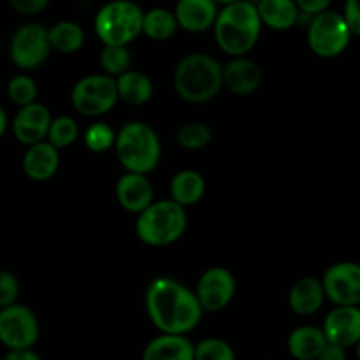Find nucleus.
Segmentation results:
<instances>
[{
  "label": "nucleus",
  "instance_id": "1",
  "mask_svg": "<svg viewBox=\"0 0 360 360\" xmlns=\"http://www.w3.org/2000/svg\"><path fill=\"white\" fill-rule=\"evenodd\" d=\"M144 302L151 323L162 334H188L199 326L204 313L195 292L167 276L151 281Z\"/></svg>",
  "mask_w": 360,
  "mask_h": 360
},
{
  "label": "nucleus",
  "instance_id": "2",
  "mask_svg": "<svg viewBox=\"0 0 360 360\" xmlns=\"http://www.w3.org/2000/svg\"><path fill=\"white\" fill-rule=\"evenodd\" d=\"M262 27L257 4L241 0L224 6L214 21L213 32L221 51L229 56H245L259 42Z\"/></svg>",
  "mask_w": 360,
  "mask_h": 360
},
{
  "label": "nucleus",
  "instance_id": "3",
  "mask_svg": "<svg viewBox=\"0 0 360 360\" xmlns=\"http://www.w3.org/2000/svg\"><path fill=\"white\" fill-rule=\"evenodd\" d=\"M172 84L183 101L204 104L224 88V65L207 53H190L176 65Z\"/></svg>",
  "mask_w": 360,
  "mask_h": 360
},
{
  "label": "nucleus",
  "instance_id": "4",
  "mask_svg": "<svg viewBox=\"0 0 360 360\" xmlns=\"http://www.w3.org/2000/svg\"><path fill=\"white\" fill-rule=\"evenodd\" d=\"M115 151L125 171L150 174L160 162L162 144L153 127L144 122H129L118 130Z\"/></svg>",
  "mask_w": 360,
  "mask_h": 360
},
{
  "label": "nucleus",
  "instance_id": "5",
  "mask_svg": "<svg viewBox=\"0 0 360 360\" xmlns=\"http://www.w3.org/2000/svg\"><path fill=\"white\" fill-rule=\"evenodd\" d=\"M188 224L185 206L172 199L153 200L143 213L137 214L136 234L144 245L169 246L183 238Z\"/></svg>",
  "mask_w": 360,
  "mask_h": 360
},
{
  "label": "nucleus",
  "instance_id": "6",
  "mask_svg": "<svg viewBox=\"0 0 360 360\" xmlns=\"http://www.w3.org/2000/svg\"><path fill=\"white\" fill-rule=\"evenodd\" d=\"M144 13L134 0H111L95 14V34L105 46H129L143 34Z\"/></svg>",
  "mask_w": 360,
  "mask_h": 360
},
{
  "label": "nucleus",
  "instance_id": "7",
  "mask_svg": "<svg viewBox=\"0 0 360 360\" xmlns=\"http://www.w3.org/2000/svg\"><path fill=\"white\" fill-rule=\"evenodd\" d=\"M118 84L116 77L109 74H88L76 81L70 91L72 108L88 118L108 115L118 104Z\"/></svg>",
  "mask_w": 360,
  "mask_h": 360
},
{
  "label": "nucleus",
  "instance_id": "8",
  "mask_svg": "<svg viewBox=\"0 0 360 360\" xmlns=\"http://www.w3.org/2000/svg\"><path fill=\"white\" fill-rule=\"evenodd\" d=\"M350 41L352 32L341 13L327 9L309 21L308 44L320 58H336L345 53Z\"/></svg>",
  "mask_w": 360,
  "mask_h": 360
},
{
  "label": "nucleus",
  "instance_id": "9",
  "mask_svg": "<svg viewBox=\"0 0 360 360\" xmlns=\"http://www.w3.org/2000/svg\"><path fill=\"white\" fill-rule=\"evenodd\" d=\"M49 32L41 23H25L13 34L9 42L11 62L21 70H34L46 62L51 51Z\"/></svg>",
  "mask_w": 360,
  "mask_h": 360
},
{
  "label": "nucleus",
  "instance_id": "10",
  "mask_svg": "<svg viewBox=\"0 0 360 360\" xmlns=\"http://www.w3.org/2000/svg\"><path fill=\"white\" fill-rule=\"evenodd\" d=\"M41 326L37 315L28 306L14 304L0 308V343L7 350L34 348L37 343Z\"/></svg>",
  "mask_w": 360,
  "mask_h": 360
},
{
  "label": "nucleus",
  "instance_id": "11",
  "mask_svg": "<svg viewBox=\"0 0 360 360\" xmlns=\"http://www.w3.org/2000/svg\"><path fill=\"white\" fill-rule=\"evenodd\" d=\"M195 294L204 311H221L231 304L236 295L234 274L225 267H211L204 271L197 281Z\"/></svg>",
  "mask_w": 360,
  "mask_h": 360
},
{
  "label": "nucleus",
  "instance_id": "12",
  "mask_svg": "<svg viewBox=\"0 0 360 360\" xmlns=\"http://www.w3.org/2000/svg\"><path fill=\"white\" fill-rule=\"evenodd\" d=\"M326 295L336 306L360 304V264L338 262L322 278Z\"/></svg>",
  "mask_w": 360,
  "mask_h": 360
},
{
  "label": "nucleus",
  "instance_id": "13",
  "mask_svg": "<svg viewBox=\"0 0 360 360\" xmlns=\"http://www.w3.org/2000/svg\"><path fill=\"white\" fill-rule=\"evenodd\" d=\"M53 116L44 104L32 102L23 105L16 112L13 120V134L21 144L41 143L48 139L49 127H51Z\"/></svg>",
  "mask_w": 360,
  "mask_h": 360
},
{
  "label": "nucleus",
  "instance_id": "14",
  "mask_svg": "<svg viewBox=\"0 0 360 360\" xmlns=\"http://www.w3.org/2000/svg\"><path fill=\"white\" fill-rule=\"evenodd\" d=\"M323 333L329 343L338 347H357L360 341L359 306H336L323 320Z\"/></svg>",
  "mask_w": 360,
  "mask_h": 360
},
{
  "label": "nucleus",
  "instance_id": "15",
  "mask_svg": "<svg viewBox=\"0 0 360 360\" xmlns=\"http://www.w3.org/2000/svg\"><path fill=\"white\" fill-rule=\"evenodd\" d=\"M155 188L148 174L127 171L116 183V199L125 211L139 214L153 204Z\"/></svg>",
  "mask_w": 360,
  "mask_h": 360
},
{
  "label": "nucleus",
  "instance_id": "16",
  "mask_svg": "<svg viewBox=\"0 0 360 360\" xmlns=\"http://www.w3.org/2000/svg\"><path fill=\"white\" fill-rule=\"evenodd\" d=\"M264 79L259 63L246 56H232L224 65V86L234 95H252Z\"/></svg>",
  "mask_w": 360,
  "mask_h": 360
},
{
  "label": "nucleus",
  "instance_id": "17",
  "mask_svg": "<svg viewBox=\"0 0 360 360\" xmlns=\"http://www.w3.org/2000/svg\"><path fill=\"white\" fill-rule=\"evenodd\" d=\"M23 172L35 183L49 181L60 167V151L49 141L30 144L23 155Z\"/></svg>",
  "mask_w": 360,
  "mask_h": 360
},
{
  "label": "nucleus",
  "instance_id": "18",
  "mask_svg": "<svg viewBox=\"0 0 360 360\" xmlns=\"http://www.w3.org/2000/svg\"><path fill=\"white\" fill-rule=\"evenodd\" d=\"M218 13L220 9L214 0H178L174 7L179 28L190 34H202L213 28Z\"/></svg>",
  "mask_w": 360,
  "mask_h": 360
},
{
  "label": "nucleus",
  "instance_id": "19",
  "mask_svg": "<svg viewBox=\"0 0 360 360\" xmlns=\"http://www.w3.org/2000/svg\"><path fill=\"white\" fill-rule=\"evenodd\" d=\"M326 297L322 280L315 276H304L292 285L288 292V306L295 315L311 316L322 309Z\"/></svg>",
  "mask_w": 360,
  "mask_h": 360
},
{
  "label": "nucleus",
  "instance_id": "20",
  "mask_svg": "<svg viewBox=\"0 0 360 360\" xmlns=\"http://www.w3.org/2000/svg\"><path fill=\"white\" fill-rule=\"evenodd\" d=\"M143 360H195V347L185 334H160L146 345Z\"/></svg>",
  "mask_w": 360,
  "mask_h": 360
},
{
  "label": "nucleus",
  "instance_id": "21",
  "mask_svg": "<svg viewBox=\"0 0 360 360\" xmlns=\"http://www.w3.org/2000/svg\"><path fill=\"white\" fill-rule=\"evenodd\" d=\"M327 338L323 329L315 326L297 327L287 340L288 354L297 360H316L327 347Z\"/></svg>",
  "mask_w": 360,
  "mask_h": 360
},
{
  "label": "nucleus",
  "instance_id": "22",
  "mask_svg": "<svg viewBox=\"0 0 360 360\" xmlns=\"http://www.w3.org/2000/svg\"><path fill=\"white\" fill-rule=\"evenodd\" d=\"M255 4L260 20L271 30H288L297 25L299 18H301V11H299L295 0H259Z\"/></svg>",
  "mask_w": 360,
  "mask_h": 360
},
{
  "label": "nucleus",
  "instance_id": "23",
  "mask_svg": "<svg viewBox=\"0 0 360 360\" xmlns=\"http://www.w3.org/2000/svg\"><path fill=\"white\" fill-rule=\"evenodd\" d=\"M169 192H171V199L181 206H193L206 193V179L200 172L193 171V169H185L172 176Z\"/></svg>",
  "mask_w": 360,
  "mask_h": 360
},
{
  "label": "nucleus",
  "instance_id": "24",
  "mask_svg": "<svg viewBox=\"0 0 360 360\" xmlns=\"http://www.w3.org/2000/svg\"><path fill=\"white\" fill-rule=\"evenodd\" d=\"M120 101L130 105H143L153 97V81L141 70H127L116 77Z\"/></svg>",
  "mask_w": 360,
  "mask_h": 360
},
{
  "label": "nucleus",
  "instance_id": "25",
  "mask_svg": "<svg viewBox=\"0 0 360 360\" xmlns=\"http://www.w3.org/2000/svg\"><path fill=\"white\" fill-rule=\"evenodd\" d=\"M179 23L174 11H169L165 7H155L144 13L143 20V34L155 42L169 41L172 35L178 32Z\"/></svg>",
  "mask_w": 360,
  "mask_h": 360
},
{
  "label": "nucleus",
  "instance_id": "26",
  "mask_svg": "<svg viewBox=\"0 0 360 360\" xmlns=\"http://www.w3.org/2000/svg\"><path fill=\"white\" fill-rule=\"evenodd\" d=\"M48 32L51 48L63 55H72V53L79 51L86 39L83 27L70 20L56 21L51 28H48Z\"/></svg>",
  "mask_w": 360,
  "mask_h": 360
},
{
  "label": "nucleus",
  "instance_id": "27",
  "mask_svg": "<svg viewBox=\"0 0 360 360\" xmlns=\"http://www.w3.org/2000/svg\"><path fill=\"white\" fill-rule=\"evenodd\" d=\"M213 139V130L202 122H188L181 125L176 132V141L181 148L190 151L202 150Z\"/></svg>",
  "mask_w": 360,
  "mask_h": 360
},
{
  "label": "nucleus",
  "instance_id": "28",
  "mask_svg": "<svg viewBox=\"0 0 360 360\" xmlns=\"http://www.w3.org/2000/svg\"><path fill=\"white\" fill-rule=\"evenodd\" d=\"M98 62H101L104 74H109L112 77L122 76L123 72L130 70V63H132V55H130L129 46H105L102 48L101 55H98Z\"/></svg>",
  "mask_w": 360,
  "mask_h": 360
},
{
  "label": "nucleus",
  "instance_id": "29",
  "mask_svg": "<svg viewBox=\"0 0 360 360\" xmlns=\"http://www.w3.org/2000/svg\"><path fill=\"white\" fill-rule=\"evenodd\" d=\"M116 136H118V132H115V129H112L109 123H91V125L84 130V146H86L91 153H105L108 150L115 148Z\"/></svg>",
  "mask_w": 360,
  "mask_h": 360
},
{
  "label": "nucleus",
  "instance_id": "30",
  "mask_svg": "<svg viewBox=\"0 0 360 360\" xmlns=\"http://www.w3.org/2000/svg\"><path fill=\"white\" fill-rule=\"evenodd\" d=\"M77 137H79V125H77L76 120L70 118V116H56V118H53L46 141L62 150V148L76 143Z\"/></svg>",
  "mask_w": 360,
  "mask_h": 360
},
{
  "label": "nucleus",
  "instance_id": "31",
  "mask_svg": "<svg viewBox=\"0 0 360 360\" xmlns=\"http://www.w3.org/2000/svg\"><path fill=\"white\" fill-rule=\"evenodd\" d=\"M37 83L32 79L28 74H16L7 83V95L11 101L16 105L23 108V105L32 104L37 98Z\"/></svg>",
  "mask_w": 360,
  "mask_h": 360
},
{
  "label": "nucleus",
  "instance_id": "32",
  "mask_svg": "<svg viewBox=\"0 0 360 360\" xmlns=\"http://www.w3.org/2000/svg\"><path fill=\"white\" fill-rule=\"evenodd\" d=\"M195 360H236V352L220 338H207L195 345Z\"/></svg>",
  "mask_w": 360,
  "mask_h": 360
},
{
  "label": "nucleus",
  "instance_id": "33",
  "mask_svg": "<svg viewBox=\"0 0 360 360\" xmlns=\"http://www.w3.org/2000/svg\"><path fill=\"white\" fill-rule=\"evenodd\" d=\"M20 297V281L9 271H0V308L14 304Z\"/></svg>",
  "mask_w": 360,
  "mask_h": 360
},
{
  "label": "nucleus",
  "instance_id": "34",
  "mask_svg": "<svg viewBox=\"0 0 360 360\" xmlns=\"http://www.w3.org/2000/svg\"><path fill=\"white\" fill-rule=\"evenodd\" d=\"M9 6L20 14H27V16H34V14L42 13L46 7L49 6L51 0H7Z\"/></svg>",
  "mask_w": 360,
  "mask_h": 360
},
{
  "label": "nucleus",
  "instance_id": "35",
  "mask_svg": "<svg viewBox=\"0 0 360 360\" xmlns=\"http://www.w3.org/2000/svg\"><path fill=\"white\" fill-rule=\"evenodd\" d=\"M343 16L352 35H359L360 37V0H347Z\"/></svg>",
  "mask_w": 360,
  "mask_h": 360
},
{
  "label": "nucleus",
  "instance_id": "36",
  "mask_svg": "<svg viewBox=\"0 0 360 360\" xmlns=\"http://www.w3.org/2000/svg\"><path fill=\"white\" fill-rule=\"evenodd\" d=\"M330 2H333V0H295L301 14H306V16L309 18L316 16V14L329 9Z\"/></svg>",
  "mask_w": 360,
  "mask_h": 360
},
{
  "label": "nucleus",
  "instance_id": "37",
  "mask_svg": "<svg viewBox=\"0 0 360 360\" xmlns=\"http://www.w3.org/2000/svg\"><path fill=\"white\" fill-rule=\"evenodd\" d=\"M316 360H347V348L327 343V347L323 348Z\"/></svg>",
  "mask_w": 360,
  "mask_h": 360
},
{
  "label": "nucleus",
  "instance_id": "38",
  "mask_svg": "<svg viewBox=\"0 0 360 360\" xmlns=\"http://www.w3.org/2000/svg\"><path fill=\"white\" fill-rule=\"evenodd\" d=\"M2 360H42L32 348H23V350H7L6 357Z\"/></svg>",
  "mask_w": 360,
  "mask_h": 360
},
{
  "label": "nucleus",
  "instance_id": "39",
  "mask_svg": "<svg viewBox=\"0 0 360 360\" xmlns=\"http://www.w3.org/2000/svg\"><path fill=\"white\" fill-rule=\"evenodd\" d=\"M7 125H9V118H7L6 109H4L2 105H0V139H2L4 134H6Z\"/></svg>",
  "mask_w": 360,
  "mask_h": 360
},
{
  "label": "nucleus",
  "instance_id": "40",
  "mask_svg": "<svg viewBox=\"0 0 360 360\" xmlns=\"http://www.w3.org/2000/svg\"><path fill=\"white\" fill-rule=\"evenodd\" d=\"M218 6H229V4H236V2H241V0H214Z\"/></svg>",
  "mask_w": 360,
  "mask_h": 360
},
{
  "label": "nucleus",
  "instance_id": "41",
  "mask_svg": "<svg viewBox=\"0 0 360 360\" xmlns=\"http://www.w3.org/2000/svg\"><path fill=\"white\" fill-rule=\"evenodd\" d=\"M357 357H359V360H360V341L357 343Z\"/></svg>",
  "mask_w": 360,
  "mask_h": 360
}]
</instances>
